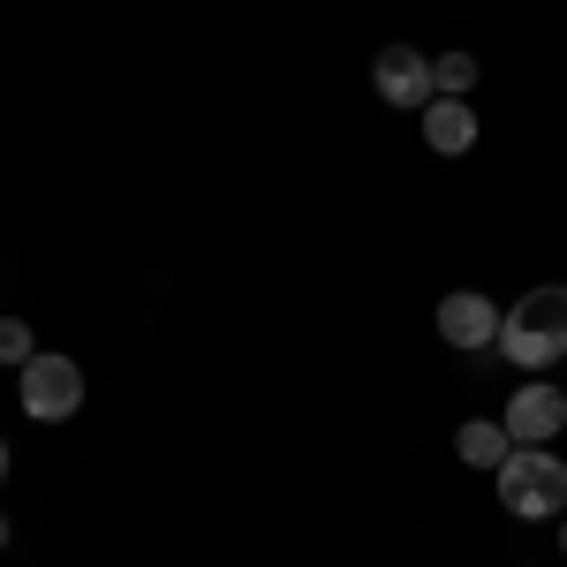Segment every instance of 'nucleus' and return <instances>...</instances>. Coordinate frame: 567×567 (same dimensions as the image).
Here are the masks:
<instances>
[{"label": "nucleus", "instance_id": "9", "mask_svg": "<svg viewBox=\"0 0 567 567\" xmlns=\"http://www.w3.org/2000/svg\"><path fill=\"white\" fill-rule=\"evenodd\" d=\"M477 53H462V45H446V53H432V99H470L477 91Z\"/></svg>", "mask_w": 567, "mask_h": 567}, {"label": "nucleus", "instance_id": "4", "mask_svg": "<svg viewBox=\"0 0 567 567\" xmlns=\"http://www.w3.org/2000/svg\"><path fill=\"white\" fill-rule=\"evenodd\" d=\"M371 91H379L386 106L424 114V106H432V53H424V45H386V53L371 61Z\"/></svg>", "mask_w": 567, "mask_h": 567}, {"label": "nucleus", "instance_id": "7", "mask_svg": "<svg viewBox=\"0 0 567 567\" xmlns=\"http://www.w3.org/2000/svg\"><path fill=\"white\" fill-rule=\"evenodd\" d=\"M416 122H424V144H432L439 159H462V152L477 144V106H470V99H432Z\"/></svg>", "mask_w": 567, "mask_h": 567}, {"label": "nucleus", "instance_id": "2", "mask_svg": "<svg viewBox=\"0 0 567 567\" xmlns=\"http://www.w3.org/2000/svg\"><path fill=\"white\" fill-rule=\"evenodd\" d=\"M492 484H499V507L523 515V523H560L567 515V462L553 446H507Z\"/></svg>", "mask_w": 567, "mask_h": 567}, {"label": "nucleus", "instance_id": "10", "mask_svg": "<svg viewBox=\"0 0 567 567\" xmlns=\"http://www.w3.org/2000/svg\"><path fill=\"white\" fill-rule=\"evenodd\" d=\"M31 355H39V341H31V326H23V318H0V363H16V371H23Z\"/></svg>", "mask_w": 567, "mask_h": 567}, {"label": "nucleus", "instance_id": "11", "mask_svg": "<svg viewBox=\"0 0 567 567\" xmlns=\"http://www.w3.org/2000/svg\"><path fill=\"white\" fill-rule=\"evenodd\" d=\"M0 484H8V439H0Z\"/></svg>", "mask_w": 567, "mask_h": 567}, {"label": "nucleus", "instance_id": "1", "mask_svg": "<svg viewBox=\"0 0 567 567\" xmlns=\"http://www.w3.org/2000/svg\"><path fill=\"white\" fill-rule=\"evenodd\" d=\"M499 349H507V363H523L529 379L560 363L567 355V288L560 280L553 288H529L523 303L499 318Z\"/></svg>", "mask_w": 567, "mask_h": 567}, {"label": "nucleus", "instance_id": "6", "mask_svg": "<svg viewBox=\"0 0 567 567\" xmlns=\"http://www.w3.org/2000/svg\"><path fill=\"white\" fill-rule=\"evenodd\" d=\"M499 424H507L515 446H545V439L567 424V393L545 386V379H529L523 393H507V416H499Z\"/></svg>", "mask_w": 567, "mask_h": 567}, {"label": "nucleus", "instance_id": "13", "mask_svg": "<svg viewBox=\"0 0 567 567\" xmlns=\"http://www.w3.org/2000/svg\"><path fill=\"white\" fill-rule=\"evenodd\" d=\"M560 553H567V515H560Z\"/></svg>", "mask_w": 567, "mask_h": 567}, {"label": "nucleus", "instance_id": "5", "mask_svg": "<svg viewBox=\"0 0 567 567\" xmlns=\"http://www.w3.org/2000/svg\"><path fill=\"white\" fill-rule=\"evenodd\" d=\"M499 318H507V310L492 303L484 288H454V296L439 303L432 326H439L446 349H499Z\"/></svg>", "mask_w": 567, "mask_h": 567}, {"label": "nucleus", "instance_id": "12", "mask_svg": "<svg viewBox=\"0 0 567 567\" xmlns=\"http://www.w3.org/2000/svg\"><path fill=\"white\" fill-rule=\"evenodd\" d=\"M0 553H8V515H0Z\"/></svg>", "mask_w": 567, "mask_h": 567}, {"label": "nucleus", "instance_id": "8", "mask_svg": "<svg viewBox=\"0 0 567 567\" xmlns=\"http://www.w3.org/2000/svg\"><path fill=\"white\" fill-rule=\"evenodd\" d=\"M507 446H515V439H507V424H492V416H477V424H462V432H454V454H462L470 470H499V462H507Z\"/></svg>", "mask_w": 567, "mask_h": 567}, {"label": "nucleus", "instance_id": "3", "mask_svg": "<svg viewBox=\"0 0 567 567\" xmlns=\"http://www.w3.org/2000/svg\"><path fill=\"white\" fill-rule=\"evenodd\" d=\"M16 409H23L31 424H69V416L84 409V363L61 355V349H39L16 371Z\"/></svg>", "mask_w": 567, "mask_h": 567}]
</instances>
